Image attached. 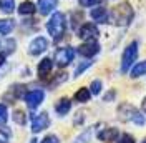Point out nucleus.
Segmentation results:
<instances>
[{
    "instance_id": "nucleus-1",
    "label": "nucleus",
    "mask_w": 146,
    "mask_h": 143,
    "mask_svg": "<svg viewBox=\"0 0 146 143\" xmlns=\"http://www.w3.org/2000/svg\"><path fill=\"white\" fill-rule=\"evenodd\" d=\"M118 118L123 122H131L138 126L145 125V115H141V112L129 103H121L118 107Z\"/></svg>"
},
{
    "instance_id": "nucleus-2",
    "label": "nucleus",
    "mask_w": 146,
    "mask_h": 143,
    "mask_svg": "<svg viewBox=\"0 0 146 143\" xmlns=\"http://www.w3.org/2000/svg\"><path fill=\"white\" fill-rule=\"evenodd\" d=\"M133 17H135V10L131 9L129 2H121L111 12V20L116 25H129V22L133 20Z\"/></svg>"
},
{
    "instance_id": "nucleus-3",
    "label": "nucleus",
    "mask_w": 146,
    "mask_h": 143,
    "mask_svg": "<svg viewBox=\"0 0 146 143\" xmlns=\"http://www.w3.org/2000/svg\"><path fill=\"white\" fill-rule=\"evenodd\" d=\"M46 30H48V33L53 37V40H56V42L63 37L65 30H66V20H65V15L62 12H55L52 15V18L46 23Z\"/></svg>"
},
{
    "instance_id": "nucleus-4",
    "label": "nucleus",
    "mask_w": 146,
    "mask_h": 143,
    "mask_svg": "<svg viewBox=\"0 0 146 143\" xmlns=\"http://www.w3.org/2000/svg\"><path fill=\"white\" fill-rule=\"evenodd\" d=\"M136 58H138V42H131V43L125 48V52H123L121 72H123V73L129 72V68H131V67L135 65V62H136Z\"/></svg>"
},
{
    "instance_id": "nucleus-5",
    "label": "nucleus",
    "mask_w": 146,
    "mask_h": 143,
    "mask_svg": "<svg viewBox=\"0 0 146 143\" xmlns=\"http://www.w3.org/2000/svg\"><path fill=\"white\" fill-rule=\"evenodd\" d=\"M100 35V30L98 27L95 25V23H83L80 30H78V37L82 38V40H86V42H91V40H96Z\"/></svg>"
},
{
    "instance_id": "nucleus-6",
    "label": "nucleus",
    "mask_w": 146,
    "mask_h": 143,
    "mask_svg": "<svg viewBox=\"0 0 146 143\" xmlns=\"http://www.w3.org/2000/svg\"><path fill=\"white\" fill-rule=\"evenodd\" d=\"M73 57H75V50L72 47H63L55 53V62L58 67H66L73 60Z\"/></svg>"
},
{
    "instance_id": "nucleus-7",
    "label": "nucleus",
    "mask_w": 146,
    "mask_h": 143,
    "mask_svg": "<svg viewBox=\"0 0 146 143\" xmlns=\"http://www.w3.org/2000/svg\"><path fill=\"white\" fill-rule=\"evenodd\" d=\"M48 125H50V118L45 112H42V113H38L32 118V132L33 133H38V132L48 128Z\"/></svg>"
},
{
    "instance_id": "nucleus-8",
    "label": "nucleus",
    "mask_w": 146,
    "mask_h": 143,
    "mask_svg": "<svg viewBox=\"0 0 146 143\" xmlns=\"http://www.w3.org/2000/svg\"><path fill=\"white\" fill-rule=\"evenodd\" d=\"M98 52H100V45L96 43L95 40L86 42V43H83V45H80V47H78V53L82 55V57H86V58L95 57Z\"/></svg>"
},
{
    "instance_id": "nucleus-9",
    "label": "nucleus",
    "mask_w": 146,
    "mask_h": 143,
    "mask_svg": "<svg viewBox=\"0 0 146 143\" xmlns=\"http://www.w3.org/2000/svg\"><path fill=\"white\" fill-rule=\"evenodd\" d=\"M43 97H45V93L42 90H32V92H28L27 95H25V102H27L28 108H36L43 102Z\"/></svg>"
},
{
    "instance_id": "nucleus-10",
    "label": "nucleus",
    "mask_w": 146,
    "mask_h": 143,
    "mask_svg": "<svg viewBox=\"0 0 146 143\" xmlns=\"http://www.w3.org/2000/svg\"><path fill=\"white\" fill-rule=\"evenodd\" d=\"M46 48H48V42H46V38H43V37H36L35 40L30 43L28 52H30V55H40V53H43Z\"/></svg>"
},
{
    "instance_id": "nucleus-11",
    "label": "nucleus",
    "mask_w": 146,
    "mask_h": 143,
    "mask_svg": "<svg viewBox=\"0 0 146 143\" xmlns=\"http://www.w3.org/2000/svg\"><path fill=\"white\" fill-rule=\"evenodd\" d=\"M119 138V130L118 128H115V126H110V128H103L100 133H98V140L101 142H116Z\"/></svg>"
},
{
    "instance_id": "nucleus-12",
    "label": "nucleus",
    "mask_w": 146,
    "mask_h": 143,
    "mask_svg": "<svg viewBox=\"0 0 146 143\" xmlns=\"http://www.w3.org/2000/svg\"><path fill=\"white\" fill-rule=\"evenodd\" d=\"M90 17L95 22H98V23H106L108 22V12H106V9H103V7H98V9H93L90 12Z\"/></svg>"
},
{
    "instance_id": "nucleus-13",
    "label": "nucleus",
    "mask_w": 146,
    "mask_h": 143,
    "mask_svg": "<svg viewBox=\"0 0 146 143\" xmlns=\"http://www.w3.org/2000/svg\"><path fill=\"white\" fill-rule=\"evenodd\" d=\"M56 3H58V0H38V10L42 15H48L56 7Z\"/></svg>"
},
{
    "instance_id": "nucleus-14",
    "label": "nucleus",
    "mask_w": 146,
    "mask_h": 143,
    "mask_svg": "<svg viewBox=\"0 0 146 143\" xmlns=\"http://www.w3.org/2000/svg\"><path fill=\"white\" fill-rule=\"evenodd\" d=\"M52 68H53V62L50 60V58H43L42 62L38 63V75L42 77V78H45L46 75H50V72H52Z\"/></svg>"
},
{
    "instance_id": "nucleus-15",
    "label": "nucleus",
    "mask_w": 146,
    "mask_h": 143,
    "mask_svg": "<svg viewBox=\"0 0 146 143\" xmlns=\"http://www.w3.org/2000/svg\"><path fill=\"white\" fill-rule=\"evenodd\" d=\"M70 108H72V102L68 98H60L55 105V110H56L58 115H66L70 112Z\"/></svg>"
},
{
    "instance_id": "nucleus-16",
    "label": "nucleus",
    "mask_w": 146,
    "mask_h": 143,
    "mask_svg": "<svg viewBox=\"0 0 146 143\" xmlns=\"http://www.w3.org/2000/svg\"><path fill=\"white\" fill-rule=\"evenodd\" d=\"M143 75H146V60L145 62H139V63H135L131 67V77L133 78H139Z\"/></svg>"
},
{
    "instance_id": "nucleus-17",
    "label": "nucleus",
    "mask_w": 146,
    "mask_h": 143,
    "mask_svg": "<svg viewBox=\"0 0 146 143\" xmlns=\"http://www.w3.org/2000/svg\"><path fill=\"white\" fill-rule=\"evenodd\" d=\"M91 97V92L88 88H80V90H76V93H75V102H78V103H86L88 100H90Z\"/></svg>"
},
{
    "instance_id": "nucleus-18",
    "label": "nucleus",
    "mask_w": 146,
    "mask_h": 143,
    "mask_svg": "<svg viewBox=\"0 0 146 143\" xmlns=\"http://www.w3.org/2000/svg\"><path fill=\"white\" fill-rule=\"evenodd\" d=\"M35 3L33 2H23L20 7H18V12L22 13V15H30V13H33L35 12Z\"/></svg>"
},
{
    "instance_id": "nucleus-19",
    "label": "nucleus",
    "mask_w": 146,
    "mask_h": 143,
    "mask_svg": "<svg viewBox=\"0 0 146 143\" xmlns=\"http://www.w3.org/2000/svg\"><path fill=\"white\" fill-rule=\"evenodd\" d=\"M13 30V20H0V33L7 35Z\"/></svg>"
},
{
    "instance_id": "nucleus-20",
    "label": "nucleus",
    "mask_w": 146,
    "mask_h": 143,
    "mask_svg": "<svg viewBox=\"0 0 146 143\" xmlns=\"http://www.w3.org/2000/svg\"><path fill=\"white\" fill-rule=\"evenodd\" d=\"M91 135H93V130L88 128V130H85L82 135H78V136L75 138V142H73V143H88L91 140Z\"/></svg>"
},
{
    "instance_id": "nucleus-21",
    "label": "nucleus",
    "mask_w": 146,
    "mask_h": 143,
    "mask_svg": "<svg viewBox=\"0 0 146 143\" xmlns=\"http://www.w3.org/2000/svg\"><path fill=\"white\" fill-rule=\"evenodd\" d=\"M0 9L5 13L13 12V0H0Z\"/></svg>"
},
{
    "instance_id": "nucleus-22",
    "label": "nucleus",
    "mask_w": 146,
    "mask_h": 143,
    "mask_svg": "<svg viewBox=\"0 0 146 143\" xmlns=\"http://www.w3.org/2000/svg\"><path fill=\"white\" fill-rule=\"evenodd\" d=\"M13 120H15L17 123H20V125H25V122H27L25 113H23V112H20V110H17V112L13 113Z\"/></svg>"
},
{
    "instance_id": "nucleus-23",
    "label": "nucleus",
    "mask_w": 146,
    "mask_h": 143,
    "mask_svg": "<svg viewBox=\"0 0 146 143\" xmlns=\"http://www.w3.org/2000/svg\"><path fill=\"white\" fill-rule=\"evenodd\" d=\"M7 120H9V112H7V107L0 103V125H3Z\"/></svg>"
},
{
    "instance_id": "nucleus-24",
    "label": "nucleus",
    "mask_w": 146,
    "mask_h": 143,
    "mask_svg": "<svg viewBox=\"0 0 146 143\" xmlns=\"http://www.w3.org/2000/svg\"><path fill=\"white\" fill-rule=\"evenodd\" d=\"M90 92H91V95H98L101 92V82L100 80H93L91 82V87H90Z\"/></svg>"
},
{
    "instance_id": "nucleus-25",
    "label": "nucleus",
    "mask_w": 146,
    "mask_h": 143,
    "mask_svg": "<svg viewBox=\"0 0 146 143\" xmlns=\"http://www.w3.org/2000/svg\"><path fill=\"white\" fill-rule=\"evenodd\" d=\"M90 65H91V62H85V63H82V65H78V68L75 70V77H80V75H82L83 72L90 67Z\"/></svg>"
},
{
    "instance_id": "nucleus-26",
    "label": "nucleus",
    "mask_w": 146,
    "mask_h": 143,
    "mask_svg": "<svg viewBox=\"0 0 146 143\" xmlns=\"http://www.w3.org/2000/svg\"><path fill=\"white\" fill-rule=\"evenodd\" d=\"M82 7H93V5H98L101 0H78Z\"/></svg>"
},
{
    "instance_id": "nucleus-27",
    "label": "nucleus",
    "mask_w": 146,
    "mask_h": 143,
    "mask_svg": "<svg viewBox=\"0 0 146 143\" xmlns=\"http://www.w3.org/2000/svg\"><path fill=\"white\" fill-rule=\"evenodd\" d=\"M118 143H135V138H133L129 133H123Z\"/></svg>"
},
{
    "instance_id": "nucleus-28",
    "label": "nucleus",
    "mask_w": 146,
    "mask_h": 143,
    "mask_svg": "<svg viewBox=\"0 0 146 143\" xmlns=\"http://www.w3.org/2000/svg\"><path fill=\"white\" fill-rule=\"evenodd\" d=\"M40 143H60V142H58V136L56 135H46Z\"/></svg>"
},
{
    "instance_id": "nucleus-29",
    "label": "nucleus",
    "mask_w": 146,
    "mask_h": 143,
    "mask_svg": "<svg viewBox=\"0 0 146 143\" xmlns=\"http://www.w3.org/2000/svg\"><path fill=\"white\" fill-rule=\"evenodd\" d=\"M9 138H10V133H9V132L0 128V143H9Z\"/></svg>"
},
{
    "instance_id": "nucleus-30",
    "label": "nucleus",
    "mask_w": 146,
    "mask_h": 143,
    "mask_svg": "<svg viewBox=\"0 0 146 143\" xmlns=\"http://www.w3.org/2000/svg\"><path fill=\"white\" fill-rule=\"evenodd\" d=\"M115 95H116V92H115V90H111V92H110V93H106V95H105V102H111V100L115 98Z\"/></svg>"
},
{
    "instance_id": "nucleus-31",
    "label": "nucleus",
    "mask_w": 146,
    "mask_h": 143,
    "mask_svg": "<svg viewBox=\"0 0 146 143\" xmlns=\"http://www.w3.org/2000/svg\"><path fill=\"white\" fill-rule=\"evenodd\" d=\"M141 108H143V112L146 113V97L143 98V103H141Z\"/></svg>"
},
{
    "instance_id": "nucleus-32",
    "label": "nucleus",
    "mask_w": 146,
    "mask_h": 143,
    "mask_svg": "<svg viewBox=\"0 0 146 143\" xmlns=\"http://www.w3.org/2000/svg\"><path fill=\"white\" fill-rule=\"evenodd\" d=\"M3 60H5V57H3V55L0 53V67H2V63H3Z\"/></svg>"
},
{
    "instance_id": "nucleus-33",
    "label": "nucleus",
    "mask_w": 146,
    "mask_h": 143,
    "mask_svg": "<svg viewBox=\"0 0 146 143\" xmlns=\"http://www.w3.org/2000/svg\"><path fill=\"white\" fill-rule=\"evenodd\" d=\"M35 142H36V140H32V143H35Z\"/></svg>"
},
{
    "instance_id": "nucleus-34",
    "label": "nucleus",
    "mask_w": 146,
    "mask_h": 143,
    "mask_svg": "<svg viewBox=\"0 0 146 143\" xmlns=\"http://www.w3.org/2000/svg\"><path fill=\"white\" fill-rule=\"evenodd\" d=\"M143 143H146V138H145V142H143Z\"/></svg>"
}]
</instances>
